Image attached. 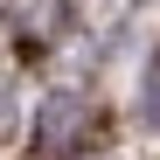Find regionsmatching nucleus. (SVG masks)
I'll list each match as a JSON object with an SVG mask.
<instances>
[{
  "label": "nucleus",
  "instance_id": "f257e3e1",
  "mask_svg": "<svg viewBox=\"0 0 160 160\" xmlns=\"http://www.w3.org/2000/svg\"><path fill=\"white\" fill-rule=\"evenodd\" d=\"M84 125H91V104L77 98V91H56V98H49V112H42V132H35L42 160H63L77 139H84Z\"/></svg>",
  "mask_w": 160,
  "mask_h": 160
},
{
  "label": "nucleus",
  "instance_id": "f03ea898",
  "mask_svg": "<svg viewBox=\"0 0 160 160\" xmlns=\"http://www.w3.org/2000/svg\"><path fill=\"white\" fill-rule=\"evenodd\" d=\"M146 118H153V125H160V63H153V70H146Z\"/></svg>",
  "mask_w": 160,
  "mask_h": 160
}]
</instances>
